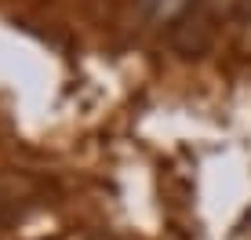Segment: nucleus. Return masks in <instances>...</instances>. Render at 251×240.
<instances>
[{"label": "nucleus", "instance_id": "obj_1", "mask_svg": "<svg viewBox=\"0 0 251 240\" xmlns=\"http://www.w3.org/2000/svg\"><path fill=\"white\" fill-rule=\"evenodd\" d=\"M138 7H142V19L150 25H171L175 29L197 7V0H138Z\"/></svg>", "mask_w": 251, "mask_h": 240}, {"label": "nucleus", "instance_id": "obj_2", "mask_svg": "<svg viewBox=\"0 0 251 240\" xmlns=\"http://www.w3.org/2000/svg\"><path fill=\"white\" fill-rule=\"evenodd\" d=\"M233 19H237V48L251 58V0H240Z\"/></svg>", "mask_w": 251, "mask_h": 240}, {"label": "nucleus", "instance_id": "obj_3", "mask_svg": "<svg viewBox=\"0 0 251 240\" xmlns=\"http://www.w3.org/2000/svg\"><path fill=\"white\" fill-rule=\"evenodd\" d=\"M11 204H15V190L4 182V178H0V218H4L7 211H11Z\"/></svg>", "mask_w": 251, "mask_h": 240}]
</instances>
